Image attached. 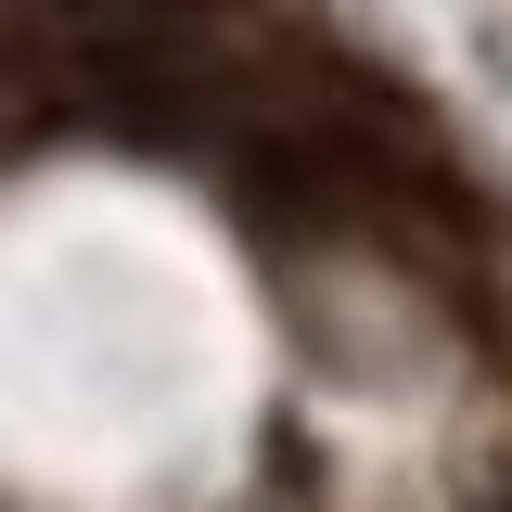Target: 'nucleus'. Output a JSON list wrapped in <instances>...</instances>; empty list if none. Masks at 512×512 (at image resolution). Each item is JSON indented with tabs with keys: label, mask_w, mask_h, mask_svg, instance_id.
<instances>
[{
	"label": "nucleus",
	"mask_w": 512,
	"mask_h": 512,
	"mask_svg": "<svg viewBox=\"0 0 512 512\" xmlns=\"http://www.w3.org/2000/svg\"><path fill=\"white\" fill-rule=\"evenodd\" d=\"M487 512H512V500H487Z\"/></svg>",
	"instance_id": "1"
}]
</instances>
